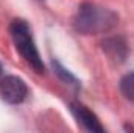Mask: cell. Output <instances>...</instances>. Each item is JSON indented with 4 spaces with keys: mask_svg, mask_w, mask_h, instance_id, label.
Returning a JSON list of instances; mask_svg holds the SVG:
<instances>
[{
    "mask_svg": "<svg viewBox=\"0 0 134 133\" xmlns=\"http://www.w3.org/2000/svg\"><path fill=\"white\" fill-rule=\"evenodd\" d=\"M117 24V14L111 9L84 3L80 6L75 17V27L84 34H97L111 30Z\"/></svg>",
    "mask_w": 134,
    "mask_h": 133,
    "instance_id": "1",
    "label": "cell"
},
{
    "mask_svg": "<svg viewBox=\"0 0 134 133\" xmlns=\"http://www.w3.org/2000/svg\"><path fill=\"white\" fill-rule=\"evenodd\" d=\"M9 33H11V38L16 44V49L22 55V58L37 74H42L44 72V63H42V58L39 57L37 49H36L30 25L22 19H14L9 25Z\"/></svg>",
    "mask_w": 134,
    "mask_h": 133,
    "instance_id": "2",
    "label": "cell"
},
{
    "mask_svg": "<svg viewBox=\"0 0 134 133\" xmlns=\"http://www.w3.org/2000/svg\"><path fill=\"white\" fill-rule=\"evenodd\" d=\"M0 94L2 99L8 103H22L28 96V86L22 78L16 75H6L0 81Z\"/></svg>",
    "mask_w": 134,
    "mask_h": 133,
    "instance_id": "3",
    "label": "cell"
},
{
    "mask_svg": "<svg viewBox=\"0 0 134 133\" xmlns=\"http://www.w3.org/2000/svg\"><path fill=\"white\" fill-rule=\"evenodd\" d=\"M72 108V113L75 114L76 121L89 132H103V127H101L100 121L97 119V116L87 108L84 106L83 103H78V102H73L70 105Z\"/></svg>",
    "mask_w": 134,
    "mask_h": 133,
    "instance_id": "4",
    "label": "cell"
},
{
    "mask_svg": "<svg viewBox=\"0 0 134 133\" xmlns=\"http://www.w3.org/2000/svg\"><path fill=\"white\" fill-rule=\"evenodd\" d=\"M103 49L114 58V60H119L122 61L125 57H126V44L120 39V38H112V39H108L106 42H103Z\"/></svg>",
    "mask_w": 134,
    "mask_h": 133,
    "instance_id": "5",
    "label": "cell"
},
{
    "mask_svg": "<svg viewBox=\"0 0 134 133\" xmlns=\"http://www.w3.org/2000/svg\"><path fill=\"white\" fill-rule=\"evenodd\" d=\"M120 89H122V94L126 99L134 102V72L126 74L120 80Z\"/></svg>",
    "mask_w": 134,
    "mask_h": 133,
    "instance_id": "6",
    "label": "cell"
},
{
    "mask_svg": "<svg viewBox=\"0 0 134 133\" xmlns=\"http://www.w3.org/2000/svg\"><path fill=\"white\" fill-rule=\"evenodd\" d=\"M2 70H3V67H2V63H0V74H2Z\"/></svg>",
    "mask_w": 134,
    "mask_h": 133,
    "instance_id": "7",
    "label": "cell"
}]
</instances>
